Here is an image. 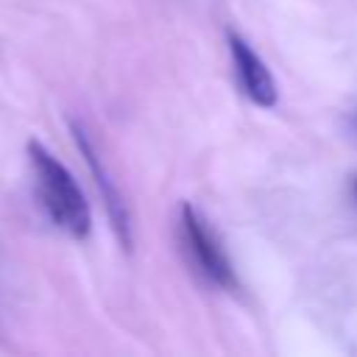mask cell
I'll return each instance as SVG.
<instances>
[{"label": "cell", "mask_w": 357, "mask_h": 357, "mask_svg": "<svg viewBox=\"0 0 357 357\" xmlns=\"http://www.w3.org/2000/svg\"><path fill=\"white\" fill-rule=\"evenodd\" d=\"M28 162L33 170L39 204L47 212V218L70 237L84 240L92 229V212L73 173L36 139L28 142Z\"/></svg>", "instance_id": "cell-1"}, {"label": "cell", "mask_w": 357, "mask_h": 357, "mask_svg": "<svg viewBox=\"0 0 357 357\" xmlns=\"http://www.w3.org/2000/svg\"><path fill=\"white\" fill-rule=\"evenodd\" d=\"M178 229H181V243H184V251H187L192 268L209 284L231 290L237 284L234 265H231L220 237L209 226V220L192 204H181V209H178Z\"/></svg>", "instance_id": "cell-2"}, {"label": "cell", "mask_w": 357, "mask_h": 357, "mask_svg": "<svg viewBox=\"0 0 357 357\" xmlns=\"http://www.w3.org/2000/svg\"><path fill=\"white\" fill-rule=\"evenodd\" d=\"M226 42H229V56H231V67H234V78H237L240 92L262 109L276 106L279 89H276V81H273L271 70L259 59V53H254L251 45L234 31H229Z\"/></svg>", "instance_id": "cell-3"}, {"label": "cell", "mask_w": 357, "mask_h": 357, "mask_svg": "<svg viewBox=\"0 0 357 357\" xmlns=\"http://www.w3.org/2000/svg\"><path fill=\"white\" fill-rule=\"evenodd\" d=\"M73 137H75V145H78V151L84 153V159H86V165H89V173L95 176V187H98V192H100V198H103V204H106V215H109V220H112V229H114L117 240L128 248V245H131V215H128V206H126V201H123V195H120L114 178L109 176L106 162H103L100 153L95 151L89 134L84 131L81 123H73Z\"/></svg>", "instance_id": "cell-4"}, {"label": "cell", "mask_w": 357, "mask_h": 357, "mask_svg": "<svg viewBox=\"0 0 357 357\" xmlns=\"http://www.w3.org/2000/svg\"><path fill=\"white\" fill-rule=\"evenodd\" d=\"M349 126H351V131H354V134H357V112H354V114H351V117H349Z\"/></svg>", "instance_id": "cell-5"}, {"label": "cell", "mask_w": 357, "mask_h": 357, "mask_svg": "<svg viewBox=\"0 0 357 357\" xmlns=\"http://www.w3.org/2000/svg\"><path fill=\"white\" fill-rule=\"evenodd\" d=\"M351 198H354V204H357V176H354V181H351Z\"/></svg>", "instance_id": "cell-6"}]
</instances>
